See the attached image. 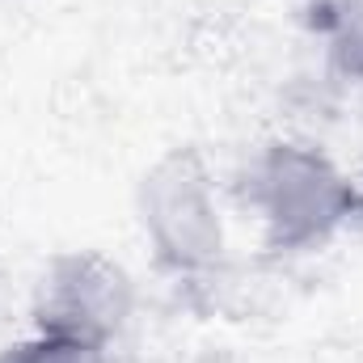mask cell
Listing matches in <instances>:
<instances>
[{
    "instance_id": "277c9868",
    "label": "cell",
    "mask_w": 363,
    "mask_h": 363,
    "mask_svg": "<svg viewBox=\"0 0 363 363\" xmlns=\"http://www.w3.org/2000/svg\"><path fill=\"white\" fill-rule=\"evenodd\" d=\"M308 21L325 47L330 68L342 81L363 85V0H317Z\"/></svg>"
},
{
    "instance_id": "7a4b0ae2",
    "label": "cell",
    "mask_w": 363,
    "mask_h": 363,
    "mask_svg": "<svg viewBox=\"0 0 363 363\" xmlns=\"http://www.w3.org/2000/svg\"><path fill=\"white\" fill-rule=\"evenodd\" d=\"M135 220L157 267L178 279L211 274L224 262L228 224L207 157L190 144L165 148L135 186Z\"/></svg>"
},
{
    "instance_id": "3957f363",
    "label": "cell",
    "mask_w": 363,
    "mask_h": 363,
    "mask_svg": "<svg viewBox=\"0 0 363 363\" xmlns=\"http://www.w3.org/2000/svg\"><path fill=\"white\" fill-rule=\"evenodd\" d=\"M135 317V279L101 250H60L43 262L30 296L38 334L114 347Z\"/></svg>"
},
{
    "instance_id": "6da1fadb",
    "label": "cell",
    "mask_w": 363,
    "mask_h": 363,
    "mask_svg": "<svg viewBox=\"0 0 363 363\" xmlns=\"http://www.w3.org/2000/svg\"><path fill=\"white\" fill-rule=\"evenodd\" d=\"M241 203L271 250L308 254L359 216L363 190L321 144L274 135L241 174Z\"/></svg>"
},
{
    "instance_id": "5b68a950",
    "label": "cell",
    "mask_w": 363,
    "mask_h": 363,
    "mask_svg": "<svg viewBox=\"0 0 363 363\" xmlns=\"http://www.w3.org/2000/svg\"><path fill=\"white\" fill-rule=\"evenodd\" d=\"M0 363H114L106 347L77 342V338H55V334H30L13 347L0 351Z\"/></svg>"
}]
</instances>
